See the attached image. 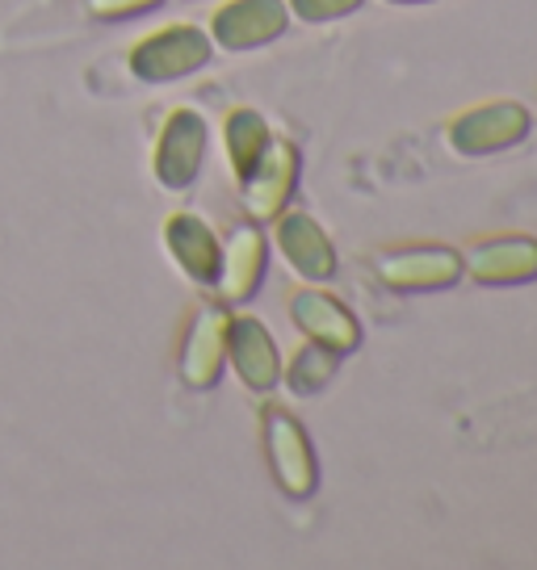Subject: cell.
Instances as JSON below:
<instances>
[{"label": "cell", "mask_w": 537, "mask_h": 570, "mask_svg": "<svg viewBox=\"0 0 537 570\" xmlns=\"http://www.w3.org/2000/svg\"><path fill=\"white\" fill-rule=\"evenodd\" d=\"M164 248L173 252V261L180 265V273L197 285H215L218 277V235L211 223H202L197 214L180 210L164 223Z\"/></svg>", "instance_id": "5bb4252c"}, {"label": "cell", "mask_w": 537, "mask_h": 570, "mask_svg": "<svg viewBox=\"0 0 537 570\" xmlns=\"http://www.w3.org/2000/svg\"><path fill=\"white\" fill-rule=\"evenodd\" d=\"M160 0H89V9L97 18H130V13H144V9H156Z\"/></svg>", "instance_id": "ac0fdd59"}, {"label": "cell", "mask_w": 537, "mask_h": 570, "mask_svg": "<svg viewBox=\"0 0 537 570\" xmlns=\"http://www.w3.org/2000/svg\"><path fill=\"white\" fill-rule=\"evenodd\" d=\"M387 4H429V0H387Z\"/></svg>", "instance_id": "d6986e66"}, {"label": "cell", "mask_w": 537, "mask_h": 570, "mask_svg": "<svg viewBox=\"0 0 537 570\" xmlns=\"http://www.w3.org/2000/svg\"><path fill=\"white\" fill-rule=\"evenodd\" d=\"M218 244H223V248H218V277H215L218 298L227 306L248 303L252 294L261 289L265 268H268V239H265V232H261V223L244 218V223H235Z\"/></svg>", "instance_id": "7c38bea8"}, {"label": "cell", "mask_w": 537, "mask_h": 570, "mask_svg": "<svg viewBox=\"0 0 537 570\" xmlns=\"http://www.w3.org/2000/svg\"><path fill=\"white\" fill-rule=\"evenodd\" d=\"M365 0H286V9L299 21H311V26H323V21H341L349 13H358Z\"/></svg>", "instance_id": "e0dca14e"}, {"label": "cell", "mask_w": 537, "mask_h": 570, "mask_svg": "<svg viewBox=\"0 0 537 570\" xmlns=\"http://www.w3.org/2000/svg\"><path fill=\"white\" fill-rule=\"evenodd\" d=\"M273 248L282 252V261L303 282H332L336 268H341L332 235L323 232L315 214L299 210V206H286V210L273 218Z\"/></svg>", "instance_id": "9c48e42d"}, {"label": "cell", "mask_w": 537, "mask_h": 570, "mask_svg": "<svg viewBox=\"0 0 537 570\" xmlns=\"http://www.w3.org/2000/svg\"><path fill=\"white\" fill-rule=\"evenodd\" d=\"M341 370V353H332L328 344L320 340H306L294 348L290 361H282V382L290 386L294 399H311V394H320L332 377Z\"/></svg>", "instance_id": "2e32d148"}, {"label": "cell", "mask_w": 537, "mask_h": 570, "mask_svg": "<svg viewBox=\"0 0 537 570\" xmlns=\"http://www.w3.org/2000/svg\"><path fill=\"white\" fill-rule=\"evenodd\" d=\"M180 382L189 391H211L227 365V306L202 303L180 336Z\"/></svg>", "instance_id": "8fae6325"}, {"label": "cell", "mask_w": 537, "mask_h": 570, "mask_svg": "<svg viewBox=\"0 0 537 570\" xmlns=\"http://www.w3.org/2000/svg\"><path fill=\"white\" fill-rule=\"evenodd\" d=\"M206 142H211V130L197 109H168L160 135H156V151H152V168L164 189L180 194L194 185L206 164Z\"/></svg>", "instance_id": "5b68a950"}, {"label": "cell", "mask_w": 537, "mask_h": 570, "mask_svg": "<svg viewBox=\"0 0 537 570\" xmlns=\"http://www.w3.org/2000/svg\"><path fill=\"white\" fill-rule=\"evenodd\" d=\"M211 51H215V42L202 26L173 21V26H160V30H152L147 38L135 42L130 71L147 85H164V80H180V76L202 71L211 63Z\"/></svg>", "instance_id": "3957f363"}, {"label": "cell", "mask_w": 537, "mask_h": 570, "mask_svg": "<svg viewBox=\"0 0 537 570\" xmlns=\"http://www.w3.org/2000/svg\"><path fill=\"white\" fill-rule=\"evenodd\" d=\"M534 126V114L512 101V97H491V101H475V106L458 109L446 122V142L466 156V160H479V156H496L517 147Z\"/></svg>", "instance_id": "7a4b0ae2"}, {"label": "cell", "mask_w": 537, "mask_h": 570, "mask_svg": "<svg viewBox=\"0 0 537 570\" xmlns=\"http://www.w3.org/2000/svg\"><path fill=\"white\" fill-rule=\"evenodd\" d=\"M268 139H273V130H268V122L256 109L240 106L227 114V122H223V147H227V164H232L235 180L248 177L252 164L265 156Z\"/></svg>", "instance_id": "9a60e30c"}, {"label": "cell", "mask_w": 537, "mask_h": 570, "mask_svg": "<svg viewBox=\"0 0 537 570\" xmlns=\"http://www.w3.org/2000/svg\"><path fill=\"white\" fill-rule=\"evenodd\" d=\"M286 0H223L206 21V35L223 51H256L286 35Z\"/></svg>", "instance_id": "30bf717a"}, {"label": "cell", "mask_w": 537, "mask_h": 570, "mask_svg": "<svg viewBox=\"0 0 537 570\" xmlns=\"http://www.w3.org/2000/svg\"><path fill=\"white\" fill-rule=\"evenodd\" d=\"M303 156L290 139H268L265 156L252 164V173L240 180V202L252 223H273L290 206V197L299 189Z\"/></svg>", "instance_id": "52a82bcc"}, {"label": "cell", "mask_w": 537, "mask_h": 570, "mask_svg": "<svg viewBox=\"0 0 537 570\" xmlns=\"http://www.w3.org/2000/svg\"><path fill=\"white\" fill-rule=\"evenodd\" d=\"M374 277L394 294H432L462 282V256L449 244H391L374 256Z\"/></svg>", "instance_id": "277c9868"}, {"label": "cell", "mask_w": 537, "mask_h": 570, "mask_svg": "<svg viewBox=\"0 0 537 570\" xmlns=\"http://www.w3.org/2000/svg\"><path fill=\"white\" fill-rule=\"evenodd\" d=\"M286 311H290V323L299 327V336L320 340L332 353L349 356L361 344L358 315H353L336 294H328L323 285H315V282L294 285L286 294Z\"/></svg>", "instance_id": "ba28073f"}, {"label": "cell", "mask_w": 537, "mask_h": 570, "mask_svg": "<svg viewBox=\"0 0 537 570\" xmlns=\"http://www.w3.org/2000/svg\"><path fill=\"white\" fill-rule=\"evenodd\" d=\"M227 365L252 394H268L282 382V353L277 340L252 315H227Z\"/></svg>", "instance_id": "4fadbf2b"}, {"label": "cell", "mask_w": 537, "mask_h": 570, "mask_svg": "<svg viewBox=\"0 0 537 570\" xmlns=\"http://www.w3.org/2000/svg\"><path fill=\"white\" fill-rule=\"evenodd\" d=\"M256 415H261V445H265V462L277 491L286 499H311L320 487V462L306 428L277 403H265Z\"/></svg>", "instance_id": "6da1fadb"}, {"label": "cell", "mask_w": 537, "mask_h": 570, "mask_svg": "<svg viewBox=\"0 0 537 570\" xmlns=\"http://www.w3.org/2000/svg\"><path fill=\"white\" fill-rule=\"evenodd\" d=\"M462 256V277L479 285H525L537 277V235L491 232L470 239Z\"/></svg>", "instance_id": "8992f818"}]
</instances>
